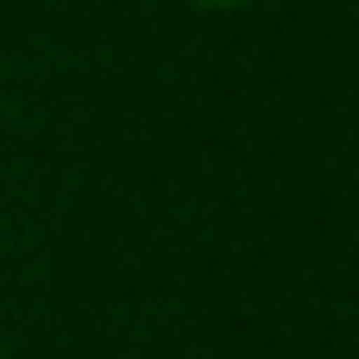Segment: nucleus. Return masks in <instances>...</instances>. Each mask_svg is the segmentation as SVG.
Returning <instances> with one entry per match:
<instances>
[{
  "label": "nucleus",
  "instance_id": "f257e3e1",
  "mask_svg": "<svg viewBox=\"0 0 359 359\" xmlns=\"http://www.w3.org/2000/svg\"><path fill=\"white\" fill-rule=\"evenodd\" d=\"M196 6H246V0H196Z\"/></svg>",
  "mask_w": 359,
  "mask_h": 359
}]
</instances>
